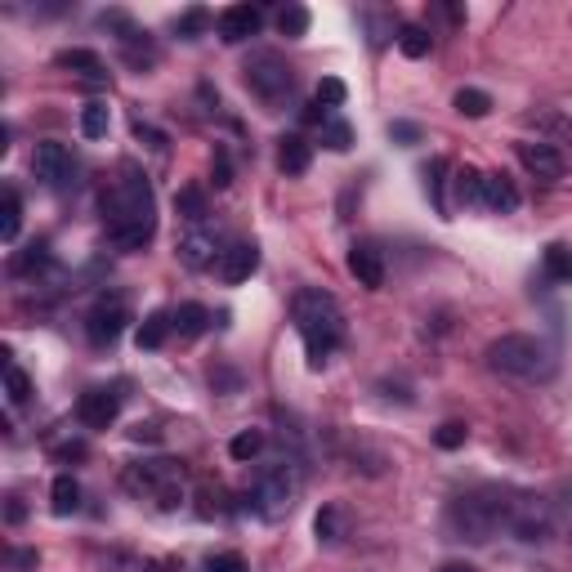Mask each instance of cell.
<instances>
[{"instance_id":"cell-1","label":"cell","mask_w":572,"mask_h":572,"mask_svg":"<svg viewBox=\"0 0 572 572\" xmlns=\"http://www.w3.org/2000/svg\"><path fill=\"white\" fill-rule=\"evenodd\" d=\"M103 215H108V237L121 251H143L157 233V202L143 175H126L103 193Z\"/></svg>"},{"instance_id":"cell-2","label":"cell","mask_w":572,"mask_h":572,"mask_svg":"<svg viewBox=\"0 0 572 572\" xmlns=\"http://www.w3.org/2000/svg\"><path fill=\"white\" fill-rule=\"evenodd\" d=\"M295 331H300L304 349H309V362L322 367L340 345H345V313H340L336 295L318 291V286H304L295 295Z\"/></svg>"},{"instance_id":"cell-3","label":"cell","mask_w":572,"mask_h":572,"mask_svg":"<svg viewBox=\"0 0 572 572\" xmlns=\"http://www.w3.org/2000/svg\"><path fill=\"white\" fill-rule=\"evenodd\" d=\"M510 519V492H497V488H483V492H465L447 505V528L456 532L461 541H492L497 532L505 528Z\"/></svg>"},{"instance_id":"cell-4","label":"cell","mask_w":572,"mask_h":572,"mask_svg":"<svg viewBox=\"0 0 572 572\" xmlns=\"http://www.w3.org/2000/svg\"><path fill=\"white\" fill-rule=\"evenodd\" d=\"M488 367L510 380H546L550 371H555V354H550V345L541 336L510 331V336L488 345Z\"/></svg>"},{"instance_id":"cell-5","label":"cell","mask_w":572,"mask_h":572,"mask_svg":"<svg viewBox=\"0 0 572 572\" xmlns=\"http://www.w3.org/2000/svg\"><path fill=\"white\" fill-rule=\"evenodd\" d=\"M121 483H126L130 497L152 501L157 510H179V505H184L188 474L179 461H139V465H126Z\"/></svg>"},{"instance_id":"cell-6","label":"cell","mask_w":572,"mask_h":572,"mask_svg":"<svg viewBox=\"0 0 572 572\" xmlns=\"http://www.w3.org/2000/svg\"><path fill=\"white\" fill-rule=\"evenodd\" d=\"M300 465L295 461H273L260 470V479H255V510L264 514V519H282V514H291L295 497H300Z\"/></svg>"},{"instance_id":"cell-7","label":"cell","mask_w":572,"mask_h":572,"mask_svg":"<svg viewBox=\"0 0 572 572\" xmlns=\"http://www.w3.org/2000/svg\"><path fill=\"white\" fill-rule=\"evenodd\" d=\"M242 76H246V90H251L260 103H269V108H278L286 94L295 90L291 63H286L282 54H273V50H255L251 59H246Z\"/></svg>"},{"instance_id":"cell-8","label":"cell","mask_w":572,"mask_h":572,"mask_svg":"<svg viewBox=\"0 0 572 572\" xmlns=\"http://www.w3.org/2000/svg\"><path fill=\"white\" fill-rule=\"evenodd\" d=\"M505 532H514L528 546H546L555 541V510H550L541 497H528V492H510V519H505Z\"/></svg>"},{"instance_id":"cell-9","label":"cell","mask_w":572,"mask_h":572,"mask_svg":"<svg viewBox=\"0 0 572 572\" xmlns=\"http://www.w3.org/2000/svg\"><path fill=\"white\" fill-rule=\"evenodd\" d=\"M224 237H219V228H206V224H193L184 237H179V264L184 269H211V264L224 260Z\"/></svg>"},{"instance_id":"cell-10","label":"cell","mask_w":572,"mask_h":572,"mask_svg":"<svg viewBox=\"0 0 572 572\" xmlns=\"http://www.w3.org/2000/svg\"><path fill=\"white\" fill-rule=\"evenodd\" d=\"M32 170H36V179H41L45 188H63V184L72 179V170H76V161H72L68 143H59V139L36 143V152H32Z\"/></svg>"},{"instance_id":"cell-11","label":"cell","mask_w":572,"mask_h":572,"mask_svg":"<svg viewBox=\"0 0 572 572\" xmlns=\"http://www.w3.org/2000/svg\"><path fill=\"white\" fill-rule=\"evenodd\" d=\"M130 322V309L121 295H112V300H99L90 309V318H85V336H90V345H112V340L126 331Z\"/></svg>"},{"instance_id":"cell-12","label":"cell","mask_w":572,"mask_h":572,"mask_svg":"<svg viewBox=\"0 0 572 572\" xmlns=\"http://www.w3.org/2000/svg\"><path fill=\"white\" fill-rule=\"evenodd\" d=\"M121 412V394L117 389H85L81 403H76V416H81L85 429H108Z\"/></svg>"},{"instance_id":"cell-13","label":"cell","mask_w":572,"mask_h":572,"mask_svg":"<svg viewBox=\"0 0 572 572\" xmlns=\"http://www.w3.org/2000/svg\"><path fill=\"white\" fill-rule=\"evenodd\" d=\"M519 161L537 179H546V184H559V179L568 175V161H564V152H559L555 143H519Z\"/></svg>"},{"instance_id":"cell-14","label":"cell","mask_w":572,"mask_h":572,"mask_svg":"<svg viewBox=\"0 0 572 572\" xmlns=\"http://www.w3.org/2000/svg\"><path fill=\"white\" fill-rule=\"evenodd\" d=\"M349 273L358 278V286L380 291V286H385V255H380V246L376 242H354V251H349Z\"/></svg>"},{"instance_id":"cell-15","label":"cell","mask_w":572,"mask_h":572,"mask_svg":"<svg viewBox=\"0 0 572 572\" xmlns=\"http://www.w3.org/2000/svg\"><path fill=\"white\" fill-rule=\"evenodd\" d=\"M264 23V14L255 5H228L224 14H219V36H224L228 45H242L246 36H255Z\"/></svg>"},{"instance_id":"cell-16","label":"cell","mask_w":572,"mask_h":572,"mask_svg":"<svg viewBox=\"0 0 572 572\" xmlns=\"http://www.w3.org/2000/svg\"><path fill=\"white\" fill-rule=\"evenodd\" d=\"M255 269H260V246H255V242H233L224 251V260H219V278L233 282V286L246 282Z\"/></svg>"},{"instance_id":"cell-17","label":"cell","mask_w":572,"mask_h":572,"mask_svg":"<svg viewBox=\"0 0 572 572\" xmlns=\"http://www.w3.org/2000/svg\"><path fill=\"white\" fill-rule=\"evenodd\" d=\"M479 206H483V211H492V215H514V211H519V188H514L505 175H483Z\"/></svg>"},{"instance_id":"cell-18","label":"cell","mask_w":572,"mask_h":572,"mask_svg":"<svg viewBox=\"0 0 572 572\" xmlns=\"http://www.w3.org/2000/svg\"><path fill=\"white\" fill-rule=\"evenodd\" d=\"M313 532H318V541H327V546H340V541L349 537V519L340 505H322L318 519H313Z\"/></svg>"},{"instance_id":"cell-19","label":"cell","mask_w":572,"mask_h":572,"mask_svg":"<svg viewBox=\"0 0 572 572\" xmlns=\"http://www.w3.org/2000/svg\"><path fill=\"white\" fill-rule=\"evenodd\" d=\"M309 161H313L309 139H300V135H286V139H282V148H278L282 175H304V170H309Z\"/></svg>"},{"instance_id":"cell-20","label":"cell","mask_w":572,"mask_h":572,"mask_svg":"<svg viewBox=\"0 0 572 572\" xmlns=\"http://www.w3.org/2000/svg\"><path fill=\"white\" fill-rule=\"evenodd\" d=\"M59 63L63 68H72V72H81L85 81H108V68H103V59L94 50H63Z\"/></svg>"},{"instance_id":"cell-21","label":"cell","mask_w":572,"mask_h":572,"mask_svg":"<svg viewBox=\"0 0 572 572\" xmlns=\"http://www.w3.org/2000/svg\"><path fill=\"white\" fill-rule=\"evenodd\" d=\"M18 228H23V197L5 188V197H0V242H14Z\"/></svg>"},{"instance_id":"cell-22","label":"cell","mask_w":572,"mask_h":572,"mask_svg":"<svg viewBox=\"0 0 572 572\" xmlns=\"http://www.w3.org/2000/svg\"><path fill=\"white\" fill-rule=\"evenodd\" d=\"M170 322H175L179 336H202V331L211 327V313H206L202 304H179V309L170 313Z\"/></svg>"},{"instance_id":"cell-23","label":"cell","mask_w":572,"mask_h":572,"mask_svg":"<svg viewBox=\"0 0 572 572\" xmlns=\"http://www.w3.org/2000/svg\"><path fill=\"white\" fill-rule=\"evenodd\" d=\"M170 331H175L170 313H148V318H143V327H139V349H161Z\"/></svg>"},{"instance_id":"cell-24","label":"cell","mask_w":572,"mask_h":572,"mask_svg":"<svg viewBox=\"0 0 572 572\" xmlns=\"http://www.w3.org/2000/svg\"><path fill=\"white\" fill-rule=\"evenodd\" d=\"M50 505H54V514H72L76 505H81V488H76L72 474H59V479H54V488H50Z\"/></svg>"},{"instance_id":"cell-25","label":"cell","mask_w":572,"mask_h":572,"mask_svg":"<svg viewBox=\"0 0 572 572\" xmlns=\"http://www.w3.org/2000/svg\"><path fill=\"white\" fill-rule=\"evenodd\" d=\"M546 273L555 282L572 286V246H564V242H550L546 246Z\"/></svg>"},{"instance_id":"cell-26","label":"cell","mask_w":572,"mask_h":572,"mask_svg":"<svg viewBox=\"0 0 572 572\" xmlns=\"http://www.w3.org/2000/svg\"><path fill=\"white\" fill-rule=\"evenodd\" d=\"M456 112H461V117H488V112H492V94L465 85V90H456Z\"/></svg>"},{"instance_id":"cell-27","label":"cell","mask_w":572,"mask_h":572,"mask_svg":"<svg viewBox=\"0 0 572 572\" xmlns=\"http://www.w3.org/2000/svg\"><path fill=\"white\" fill-rule=\"evenodd\" d=\"M108 126H112L108 103H85V112H81V135H85V139H103V135H108Z\"/></svg>"},{"instance_id":"cell-28","label":"cell","mask_w":572,"mask_h":572,"mask_svg":"<svg viewBox=\"0 0 572 572\" xmlns=\"http://www.w3.org/2000/svg\"><path fill=\"white\" fill-rule=\"evenodd\" d=\"M429 45H434V36H429L425 27H416V23H407L403 32H398V50H403L407 59H425Z\"/></svg>"},{"instance_id":"cell-29","label":"cell","mask_w":572,"mask_h":572,"mask_svg":"<svg viewBox=\"0 0 572 572\" xmlns=\"http://www.w3.org/2000/svg\"><path fill=\"white\" fill-rule=\"evenodd\" d=\"M456 197H461L465 206H479V197H483V170H456Z\"/></svg>"},{"instance_id":"cell-30","label":"cell","mask_w":572,"mask_h":572,"mask_svg":"<svg viewBox=\"0 0 572 572\" xmlns=\"http://www.w3.org/2000/svg\"><path fill=\"white\" fill-rule=\"evenodd\" d=\"M228 452H233V461H255V456L264 452V434L260 429H242V434L228 443Z\"/></svg>"},{"instance_id":"cell-31","label":"cell","mask_w":572,"mask_h":572,"mask_svg":"<svg viewBox=\"0 0 572 572\" xmlns=\"http://www.w3.org/2000/svg\"><path fill=\"white\" fill-rule=\"evenodd\" d=\"M278 32L291 36V41H295V36H304V32H309V9H304V5H286L278 14Z\"/></svg>"},{"instance_id":"cell-32","label":"cell","mask_w":572,"mask_h":572,"mask_svg":"<svg viewBox=\"0 0 572 572\" xmlns=\"http://www.w3.org/2000/svg\"><path fill=\"white\" fill-rule=\"evenodd\" d=\"M5 389H9V403L14 407H23L27 398H32V380H27V371L14 367V362L5 367Z\"/></svg>"},{"instance_id":"cell-33","label":"cell","mask_w":572,"mask_h":572,"mask_svg":"<svg viewBox=\"0 0 572 572\" xmlns=\"http://www.w3.org/2000/svg\"><path fill=\"white\" fill-rule=\"evenodd\" d=\"M345 99H349L345 81H340V76H322L318 81V108H340Z\"/></svg>"},{"instance_id":"cell-34","label":"cell","mask_w":572,"mask_h":572,"mask_svg":"<svg viewBox=\"0 0 572 572\" xmlns=\"http://www.w3.org/2000/svg\"><path fill=\"white\" fill-rule=\"evenodd\" d=\"M175 206H179V215H188L193 224H202V215H206V197L197 193V188H184V193L175 197Z\"/></svg>"},{"instance_id":"cell-35","label":"cell","mask_w":572,"mask_h":572,"mask_svg":"<svg viewBox=\"0 0 572 572\" xmlns=\"http://www.w3.org/2000/svg\"><path fill=\"white\" fill-rule=\"evenodd\" d=\"M465 434H470V429H465L461 421H447V425L434 434V443L447 447V452H456V447H465Z\"/></svg>"},{"instance_id":"cell-36","label":"cell","mask_w":572,"mask_h":572,"mask_svg":"<svg viewBox=\"0 0 572 572\" xmlns=\"http://www.w3.org/2000/svg\"><path fill=\"white\" fill-rule=\"evenodd\" d=\"M322 139H327V148H336V152H345L349 143H354V130L345 126V121H327V130H322Z\"/></svg>"},{"instance_id":"cell-37","label":"cell","mask_w":572,"mask_h":572,"mask_svg":"<svg viewBox=\"0 0 572 572\" xmlns=\"http://www.w3.org/2000/svg\"><path fill=\"white\" fill-rule=\"evenodd\" d=\"M206 572H246V559L233 555V550L228 555H211L206 559Z\"/></svg>"},{"instance_id":"cell-38","label":"cell","mask_w":572,"mask_h":572,"mask_svg":"<svg viewBox=\"0 0 572 572\" xmlns=\"http://www.w3.org/2000/svg\"><path fill=\"white\" fill-rule=\"evenodd\" d=\"M206 23H211V14H206V9H188V14L179 18V36H197Z\"/></svg>"},{"instance_id":"cell-39","label":"cell","mask_w":572,"mask_h":572,"mask_svg":"<svg viewBox=\"0 0 572 572\" xmlns=\"http://www.w3.org/2000/svg\"><path fill=\"white\" fill-rule=\"evenodd\" d=\"M50 260V255H45V246H32V255H18L14 260V273H27V269H41V264Z\"/></svg>"},{"instance_id":"cell-40","label":"cell","mask_w":572,"mask_h":572,"mask_svg":"<svg viewBox=\"0 0 572 572\" xmlns=\"http://www.w3.org/2000/svg\"><path fill=\"white\" fill-rule=\"evenodd\" d=\"M389 139H398V143H421V130H416L412 121H394V126H389Z\"/></svg>"},{"instance_id":"cell-41","label":"cell","mask_w":572,"mask_h":572,"mask_svg":"<svg viewBox=\"0 0 572 572\" xmlns=\"http://www.w3.org/2000/svg\"><path fill=\"white\" fill-rule=\"evenodd\" d=\"M9 568H36V550H9Z\"/></svg>"},{"instance_id":"cell-42","label":"cell","mask_w":572,"mask_h":572,"mask_svg":"<svg viewBox=\"0 0 572 572\" xmlns=\"http://www.w3.org/2000/svg\"><path fill=\"white\" fill-rule=\"evenodd\" d=\"M215 184H219V188L228 184V157H224V152L215 157Z\"/></svg>"},{"instance_id":"cell-43","label":"cell","mask_w":572,"mask_h":572,"mask_svg":"<svg viewBox=\"0 0 572 572\" xmlns=\"http://www.w3.org/2000/svg\"><path fill=\"white\" fill-rule=\"evenodd\" d=\"M438 572H479V568H470V564H443Z\"/></svg>"}]
</instances>
